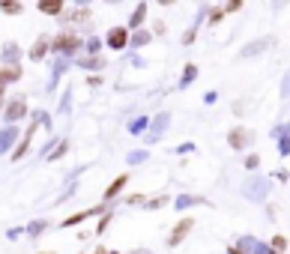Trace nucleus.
Masks as SVG:
<instances>
[{
  "label": "nucleus",
  "mask_w": 290,
  "mask_h": 254,
  "mask_svg": "<svg viewBox=\"0 0 290 254\" xmlns=\"http://www.w3.org/2000/svg\"><path fill=\"white\" fill-rule=\"evenodd\" d=\"M248 141H251V134H248L245 129H236V132L230 134V144H233V147H245Z\"/></svg>",
  "instance_id": "20e7f679"
},
{
  "label": "nucleus",
  "mask_w": 290,
  "mask_h": 254,
  "mask_svg": "<svg viewBox=\"0 0 290 254\" xmlns=\"http://www.w3.org/2000/svg\"><path fill=\"white\" fill-rule=\"evenodd\" d=\"M284 245H287V242L281 239V236H275V239H272V248H275V251H284Z\"/></svg>",
  "instance_id": "f8f14e48"
},
{
  "label": "nucleus",
  "mask_w": 290,
  "mask_h": 254,
  "mask_svg": "<svg viewBox=\"0 0 290 254\" xmlns=\"http://www.w3.org/2000/svg\"><path fill=\"white\" fill-rule=\"evenodd\" d=\"M243 6V0H228V12H233V9H240Z\"/></svg>",
  "instance_id": "ddd939ff"
},
{
  "label": "nucleus",
  "mask_w": 290,
  "mask_h": 254,
  "mask_svg": "<svg viewBox=\"0 0 290 254\" xmlns=\"http://www.w3.org/2000/svg\"><path fill=\"white\" fill-rule=\"evenodd\" d=\"M69 18H72V21H87V18H90V15H87V9H78L75 15H69Z\"/></svg>",
  "instance_id": "9d476101"
},
{
  "label": "nucleus",
  "mask_w": 290,
  "mask_h": 254,
  "mask_svg": "<svg viewBox=\"0 0 290 254\" xmlns=\"http://www.w3.org/2000/svg\"><path fill=\"white\" fill-rule=\"evenodd\" d=\"M0 6H3L9 15H15V12H21V3L18 0H0Z\"/></svg>",
  "instance_id": "0eeeda50"
},
{
  "label": "nucleus",
  "mask_w": 290,
  "mask_h": 254,
  "mask_svg": "<svg viewBox=\"0 0 290 254\" xmlns=\"http://www.w3.org/2000/svg\"><path fill=\"white\" fill-rule=\"evenodd\" d=\"M78 45H81V39L75 36V33H63V36L54 42V48H57V51H75Z\"/></svg>",
  "instance_id": "f257e3e1"
},
{
  "label": "nucleus",
  "mask_w": 290,
  "mask_h": 254,
  "mask_svg": "<svg viewBox=\"0 0 290 254\" xmlns=\"http://www.w3.org/2000/svg\"><path fill=\"white\" fill-rule=\"evenodd\" d=\"M123 185H126V177H120V179H117V182H114V185H111V189H108V192H105V197H114V194H117V192H120V189H123Z\"/></svg>",
  "instance_id": "1a4fd4ad"
},
{
  "label": "nucleus",
  "mask_w": 290,
  "mask_h": 254,
  "mask_svg": "<svg viewBox=\"0 0 290 254\" xmlns=\"http://www.w3.org/2000/svg\"><path fill=\"white\" fill-rule=\"evenodd\" d=\"M189 227H192V218H185V222H180V224H177V233H174V236H170V242H174V245H177V242L183 239V233H189Z\"/></svg>",
  "instance_id": "39448f33"
},
{
  "label": "nucleus",
  "mask_w": 290,
  "mask_h": 254,
  "mask_svg": "<svg viewBox=\"0 0 290 254\" xmlns=\"http://www.w3.org/2000/svg\"><path fill=\"white\" fill-rule=\"evenodd\" d=\"M45 51H48V42H45V39H39L36 45H33V51H30V57H33V60H39V57L45 54Z\"/></svg>",
  "instance_id": "423d86ee"
},
{
  "label": "nucleus",
  "mask_w": 290,
  "mask_h": 254,
  "mask_svg": "<svg viewBox=\"0 0 290 254\" xmlns=\"http://www.w3.org/2000/svg\"><path fill=\"white\" fill-rule=\"evenodd\" d=\"M108 45H111V48H123V45H126V30H123V27L111 30V36H108Z\"/></svg>",
  "instance_id": "7ed1b4c3"
},
{
  "label": "nucleus",
  "mask_w": 290,
  "mask_h": 254,
  "mask_svg": "<svg viewBox=\"0 0 290 254\" xmlns=\"http://www.w3.org/2000/svg\"><path fill=\"white\" fill-rule=\"evenodd\" d=\"M39 9L45 15H60L63 12V0H39Z\"/></svg>",
  "instance_id": "f03ea898"
},
{
  "label": "nucleus",
  "mask_w": 290,
  "mask_h": 254,
  "mask_svg": "<svg viewBox=\"0 0 290 254\" xmlns=\"http://www.w3.org/2000/svg\"><path fill=\"white\" fill-rule=\"evenodd\" d=\"M6 114H9V117H21V114H24V102H12Z\"/></svg>",
  "instance_id": "6e6552de"
},
{
  "label": "nucleus",
  "mask_w": 290,
  "mask_h": 254,
  "mask_svg": "<svg viewBox=\"0 0 290 254\" xmlns=\"http://www.w3.org/2000/svg\"><path fill=\"white\" fill-rule=\"evenodd\" d=\"M162 3H174V0H162Z\"/></svg>",
  "instance_id": "4468645a"
},
{
  "label": "nucleus",
  "mask_w": 290,
  "mask_h": 254,
  "mask_svg": "<svg viewBox=\"0 0 290 254\" xmlns=\"http://www.w3.org/2000/svg\"><path fill=\"white\" fill-rule=\"evenodd\" d=\"M221 15H225V9H213V15H210V24H215V21H221Z\"/></svg>",
  "instance_id": "9b49d317"
}]
</instances>
